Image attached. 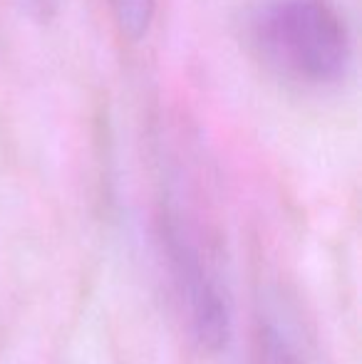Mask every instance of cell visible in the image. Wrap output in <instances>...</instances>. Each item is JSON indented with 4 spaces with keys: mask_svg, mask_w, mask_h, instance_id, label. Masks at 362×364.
<instances>
[{
    "mask_svg": "<svg viewBox=\"0 0 362 364\" xmlns=\"http://www.w3.org/2000/svg\"><path fill=\"white\" fill-rule=\"evenodd\" d=\"M253 48L280 80L335 87L353 68V35L330 0H273L253 20Z\"/></svg>",
    "mask_w": 362,
    "mask_h": 364,
    "instance_id": "1",
    "label": "cell"
},
{
    "mask_svg": "<svg viewBox=\"0 0 362 364\" xmlns=\"http://www.w3.org/2000/svg\"><path fill=\"white\" fill-rule=\"evenodd\" d=\"M159 240L193 342L203 352H221L231 340V302L208 258L206 243H201L191 220L174 208L161 211Z\"/></svg>",
    "mask_w": 362,
    "mask_h": 364,
    "instance_id": "2",
    "label": "cell"
},
{
    "mask_svg": "<svg viewBox=\"0 0 362 364\" xmlns=\"http://www.w3.org/2000/svg\"><path fill=\"white\" fill-rule=\"evenodd\" d=\"M115 30L124 43L139 45L149 38L156 20V0H105Z\"/></svg>",
    "mask_w": 362,
    "mask_h": 364,
    "instance_id": "3",
    "label": "cell"
},
{
    "mask_svg": "<svg viewBox=\"0 0 362 364\" xmlns=\"http://www.w3.org/2000/svg\"><path fill=\"white\" fill-rule=\"evenodd\" d=\"M256 337L258 364H310L300 347L275 322H261Z\"/></svg>",
    "mask_w": 362,
    "mask_h": 364,
    "instance_id": "4",
    "label": "cell"
}]
</instances>
